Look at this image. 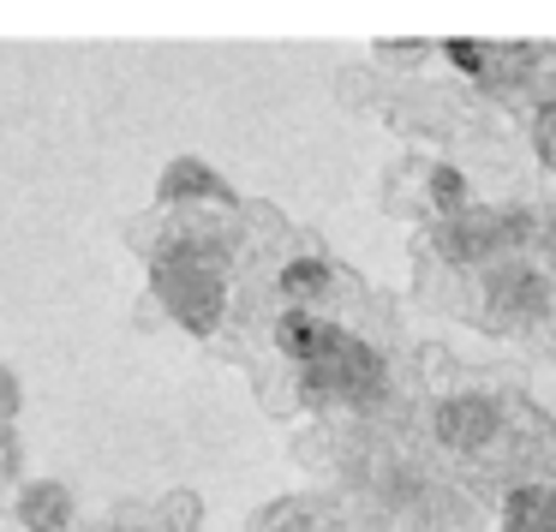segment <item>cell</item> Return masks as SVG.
Wrapping results in <instances>:
<instances>
[{"mask_svg": "<svg viewBox=\"0 0 556 532\" xmlns=\"http://www.w3.org/2000/svg\"><path fill=\"white\" fill-rule=\"evenodd\" d=\"M276 335H281V353L312 377L317 395H329V401H371L377 389H383V365H377L348 329L324 324V317L288 312Z\"/></svg>", "mask_w": 556, "mask_h": 532, "instance_id": "6da1fadb", "label": "cell"}, {"mask_svg": "<svg viewBox=\"0 0 556 532\" xmlns=\"http://www.w3.org/2000/svg\"><path fill=\"white\" fill-rule=\"evenodd\" d=\"M121 532H144V527H121Z\"/></svg>", "mask_w": 556, "mask_h": 532, "instance_id": "3957f363", "label": "cell"}, {"mask_svg": "<svg viewBox=\"0 0 556 532\" xmlns=\"http://www.w3.org/2000/svg\"><path fill=\"white\" fill-rule=\"evenodd\" d=\"M515 532H556V491H527L515 503Z\"/></svg>", "mask_w": 556, "mask_h": 532, "instance_id": "7a4b0ae2", "label": "cell"}]
</instances>
